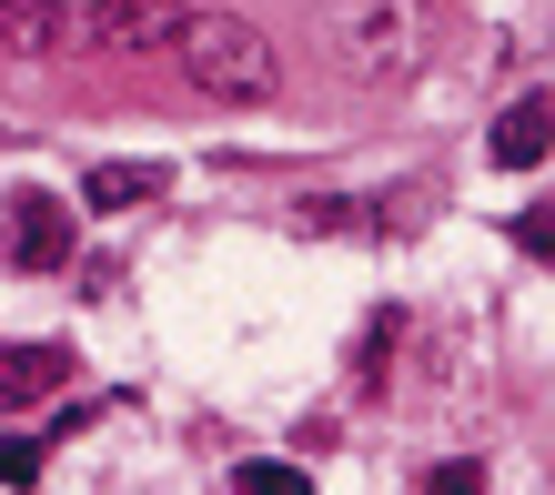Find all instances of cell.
<instances>
[{
    "label": "cell",
    "instance_id": "cell-12",
    "mask_svg": "<svg viewBox=\"0 0 555 495\" xmlns=\"http://www.w3.org/2000/svg\"><path fill=\"white\" fill-rule=\"evenodd\" d=\"M435 495H485V475L475 466H435Z\"/></svg>",
    "mask_w": 555,
    "mask_h": 495
},
{
    "label": "cell",
    "instance_id": "cell-7",
    "mask_svg": "<svg viewBox=\"0 0 555 495\" xmlns=\"http://www.w3.org/2000/svg\"><path fill=\"white\" fill-rule=\"evenodd\" d=\"M162 182H172L162 162H102V173L81 182V203H91V213H132V203H152Z\"/></svg>",
    "mask_w": 555,
    "mask_h": 495
},
{
    "label": "cell",
    "instance_id": "cell-9",
    "mask_svg": "<svg viewBox=\"0 0 555 495\" xmlns=\"http://www.w3.org/2000/svg\"><path fill=\"white\" fill-rule=\"evenodd\" d=\"M233 485H243V495H313V475H304V466H283V455H253Z\"/></svg>",
    "mask_w": 555,
    "mask_h": 495
},
{
    "label": "cell",
    "instance_id": "cell-1",
    "mask_svg": "<svg viewBox=\"0 0 555 495\" xmlns=\"http://www.w3.org/2000/svg\"><path fill=\"white\" fill-rule=\"evenodd\" d=\"M435 51V11L424 0H334L323 11V61L344 81H404Z\"/></svg>",
    "mask_w": 555,
    "mask_h": 495
},
{
    "label": "cell",
    "instance_id": "cell-6",
    "mask_svg": "<svg viewBox=\"0 0 555 495\" xmlns=\"http://www.w3.org/2000/svg\"><path fill=\"white\" fill-rule=\"evenodd\" d=\"M505 162V173H526V162H545L555 152V102L545 91H526V102H505V122H495V142H485Z\"/></svg>",
    "mask_w": 555,
    "mask_h": 495
},
{
    "label": "cell",
    "instance_id": "cell-4",
    "mask_svg": "<svg viewBox=\"0 0 555 495\" xmlns=\"http://www.w3.org/2000/svg\"><path fill=\"white\" fill-rule=\"evenodd\" d=\"M182 0H81V51H152L182 41Z\"/></svg>",
    "mask_w": 555,
    "mask_h": 495
},
{
    "label": "cell",
    "instance_id": "cell-8",
    "mask_svg": "<svg viewBox=\"0 0 555 495\" xmlns=\"http://www.w3.org/2000/svg\"><path fill=\"white\" fill-rule=\"evenodd\" d=\"M61 375H72L61 344H11V354H0V405H30V394H51Z\"/></svg>",
    "mask_w": 555,
    "mask_h": 495
},
{
    "label": "cell",
    "instance_id": "cell-5",
    "mask_svg": "<svg viewBox=\"0 0 555 495\" xmlns=\"http://www.w3.org/2000/svg\"><path fill=\"white\" fill-rule=\"evenodd\" d=\"M0 51L11 61L81 51V0H0Z\"/></svg>",
    "mask_w": 555,
    "mask_h": 495
},
{
    "label": "cell",
    "instance_id": "cell-2",
    "mask_svg": "<svg viewBox=\"0 0 555 495\" xmlns=\"http://www.w3.org/2000/svg\"><path fill=\"white\" fill-rule=\"evenodd\" d=\"M172 51H182V81L203 91V102H243L253 112V102H273V91H283V51L253 21H233V11H192Z\"/></svg>",
    "mask_w": 555,
    "mask_h": 495
},
{
    "label": "cell",
    "instance_id": "cell-3",
    "mask_svg": "<svg viewBox=\"0 0 555 495\" xmlns=\"http://www.w3.org/2000/svg\"><path fill=\"white\" fill-rule=\"evenodd\" d=\"M72 243H81V213L61 203V192L21 182L11 203H0V253H11L21 274H51V263H72Z\"/></svg>",
    "mask_w": 555,
    "mask_h": 495
},
{
    "label": "cell",
    "instance_id": "cell-11",
    "mask_svg": "<svg viewBox=\"0 0 555 495\" xmlns=\"http://www.w3.org/2000/svg\"><path fill=\"white\" fill-rule=\"evenodd\" d=\"M515 243H526L535 263H555V203H526V213H515Z\"/></svg>",
    "mask_w": 555,
    "mask_h": 495
},
{
    "label": "cell",
    "instance_id": "cell-10",
    "mask_svg": "<svg viewBox=\"0 0 555 495\" xmlns=\"http://www.w3.org/2000/svg\"><path fill=\"white\" fill-rule=\"evenodd\" d=\"M41 455H51L41 435H0V485H11V495H21V485H41Z\"/></svg>",
    "mask_w": 555,
    "mask_h": 495
}]
</instances>
